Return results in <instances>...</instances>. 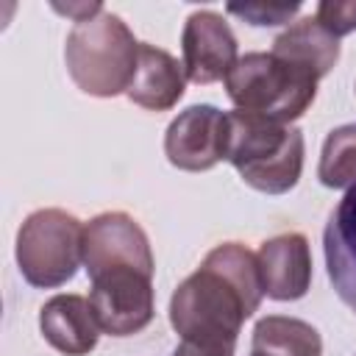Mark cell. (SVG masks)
<instances>
[{"mask_svg": "<svg viewBox=\"0 0 356 356\" xmlns=\"http://www.w3.org/2000/svg\"><path fill=\"white\" fill-rule=\"evenodd\" d=\"M264 298L256 253L222 242L170 298V325L181 337L172 356H234L239 328Z\"/></svg>", "mask_w": 356, "mask_h": 356, "instance_id": "obj_1", "label": "cell"}, {"mask_svg": "<svg viewBox=\"0 0 356 356\" xmlns=\"http://www.w3.org/2000/svg\"><path fill=\"white\" fill-rule=\"evenodd\" d=\"M303 131L250 111H228L225 161L239 178L264 195L295 189L303 172Z\"/></svg>", "mask_w": 356, "mask_h": 356, "instance_id": "obj_2", "label": "cell"}, {"mask_svg": "<svg viewBox=\"0 0 356 356\" xmlns=\"http://www.w3.org/2000/svg\"><path fill=\"white\" fill-rule=\"evenodd\" d=\"M139 44L122 17L103 8L97 17L72 25L64 42V64L81 92L117 97L134 81Z\"/></svg>", "mask_w": 356, "mask_h": 356, "instance_id": "obj_3", "label": "cell"}, {"mask_svg": "<svg viewBox=\"0 0 356 356\" xmlns=\"http://www.w3.org/2000/svg\"><path fill=\"white\" fill-rule=\"evenodd\" d=\"M317 75L275 53H245L225 75V92L239 111L292 122L317 97Z\"/></svg>", "mask_w": 356, "mask_h": 356, "instance_id": "obj_4", "label": "cell"}, {"mask_svg": "<svg viewBox=\"0 0 356 356\" xmlns=\"http://www.w3.org/2000/svg\"><path fill=\"white\" fill-rule=\"evenodd\" d=\"M17 267L31 286L56 289L83 261V225L64 209H36L17 231Z\"/></svg>", "mask_w": 356, "mask_h": 356, "instance_id": "obj_5", "label": "cell"}, {"mask_svg": "<svg viewBox=\"0 0 356 356\" xmlns=\"http://www.w3.org/2000/svg\"><path fill=\"white\" fill-rule=\"evenodd\" d=\"M92 281L89 303L95 320L108 337H134L153 323V275L136 267H114Z\"/></svg>", "mask_w": 356, "mask_h": 356, "instance_id": "obj_6", "label": "cell"}, {"mask_svg": "<svg viewBox=\"0 0 356 356\" xmlns=\"http://www.w3.org/2000/svg\"><path fill=\"white\" fill-rule=\"evenodd\" d=\"M228 153V111L211 103L184 108L164 134V156L184 172H206Z\"/></svg>", "mask_w": 356, "mask_h": 356, "instance_id": "obj_7", "label": "cell"}, {"mask_svg": "<svg viewBox=\"0 0 356 356\" xmlns=\"http://www.w3.org/2000/svg\"><path fill=\"white\" fill-rule=\"evenodd\" d=\"M83 267L95 278L114 267H136L153 275L156 261L145 228L125 211H103L83 225Z\"/></svg>", "mask_w": 356, "mask_h": 356, "instance_id": "obj_8", "label": "cell"}, {"mask_svg": "<svg viewBox=\"0 0 356 356\" xmlns=\"http://www.w3.org/2000/svg\"><path fill=\"white\" fill-rule=\"evenodd\" d=\"M181 50L186 81L197 86L225 81V75L239 61V44L231 25L211 8H200L186 17L181 31Z\"/></svg>", "mask_w": 356, "mask_h": 356, "instance_id": "obj_9", "label": "cell"}, {"mask_svg": "<svg viewBox=\"0 0 356 356\" xmlns=\"http://www.w3.org/2000/svg\"><path fill=\"white\" fill-rule=\"evenodd\" d=\"M261 289L273 300H300L312 286L309 239L298 231L264 239L256 253Z\"/></svg>", "mask_w": 356, "mask_h": 356, "instance_id": "obj_10", "label": "cell"}, {"mask_svg": "<svg viewBox=\"0 0 356 356\" xmlns=\"http://www.w3.org/2000/svg\"><path fill=\"white\" fill-rule=\"evenodd\" d=\"M39 331L64 356H89L97 348L100 325L83 295H53L39 309Z\"/></svg>", "mask_w": 356, "mask_h": 356, "instance_id": "obj_11", "label": "cell"}, {"mask_svg": "<svg viewBox=\"0 0 356 356\" xmlns=\"http://www.w3.org/2000/svg\"><path fill=\"white\" fill-rule=\"evenodd\" d=\"M323 253L334 292L350 312H356V184L328 214Z\"/></svg>", "mask_w": 356, "mask_h": 356, "instance_id": "obj_12", "label": "cell"}, {"mask_svg": "<svg viewBox=\"0 0 356 356\" xmlns=\"http://www.w3.org/2000/svg\"><path fill=\"white\" fill-rule=\"evenodd\" d=\"M184 89H186L184 61H178L164 47L142 42L136 72L125 97L147 111H170L184 97Z\"/></svg>", "mask_w": 356, "mask_h": 356, "instance_id": "obj_13", "label": "cell"}, {"mask_svg": "<svg viewBox=\"0 0 356 356\" xmlns=\"http://www.w3.org/2000/svg\"><path fill=\"white\" fill-rule=\"evenodd\" d=\"M270 53L312 70L317 78H325L339 61V39L328 33L312 14V17H303L286 25V31H281L273 39Z\"/></svg>", "mask_w": 356, "mask_h": 356, "instance_id": "obj_14", "label": "cell"}, {"mask_svg": "<svg viewBox=\"0 0 356 356\" xmlns=\"http://www.w3.org/2000/svg\"><path fill=\"white\" fill-rule=\"evenodd\" d=\"M253 353L323 356V337L306 320L286 317V314H267L253 325Z\"/></svg>", "mask_w": 356, "mask_h": 356, "instance_id": "obj_15", "label": "cell"}, {"mask_svg": "<svg viewBox=\"0 0 356 356\" xmlns=\"http://www.w3.org/2000/svg\"><path fill=\"white\" fill-rule=\"evenodd\" d=\"M317 178L328 189H350L356 184V122L339 125L325 136Z\"/></svg>", "mask_w": 356, "mask_h": 356, "instance_id": "obj_16", "label": "cell"}, {"mask_svg": "<svg viewBox=\"0 0 356 356\" xmlns=\"http://www.w3.org/2000/svg\"><path fill=\"white\" fill-rule=\"evenodd\" d=\"M228 14L245 19L248 25H256V28H270V25H284L289 22L298 11H300V3L292 0V3H228L225 6Z\"/></svg>", "mask_w": 356, "mask_h": 356, "instance_id": "obj_17", "label": "cell"}, {"mask_svg": "<svg viewBox=\"0 0 356 356\" xmlns=\"http://www.w3.org/2000/svg\"><path fill=\"white\" fill-rule=\"evenodd\" d=\"M314 17L337 39L348 36L356 31V0H323L317 6Z\"/></svg>", "mask_w": 356, "mask_h": 356, "instance_id": "obj_18", "label": "cell"}, {"mask_svg": "<svg viewBox=\"0 0 356 356\" xmlns=\"http://www.w3.org/2000/svg\"><path fill=\"white\" fill-rule=\"evenodd\" d=\"M53 8L61 11V14H67V17H72L75 22H83V19L97 17V14L103 11V3H81V6H61V3H53Z\"/></svg>", "mask_w": 356, "mask_h": 356, "instance_id": "obj_19", "label": "cell"}, {"mask_svg": "<svg viewBox=\"0 0 356 356\" xmlns=\"http://www.w3.org/2000/svg\"><path fill=\"white\" fill-rule=\"evenodd\" d=\"M250 356H261V353H253V350H250Z\"/></svg>", "mask_w": 356, "mask_h": 356, "instance_id": "obj_20", "label": "cell"}]
</instances>
